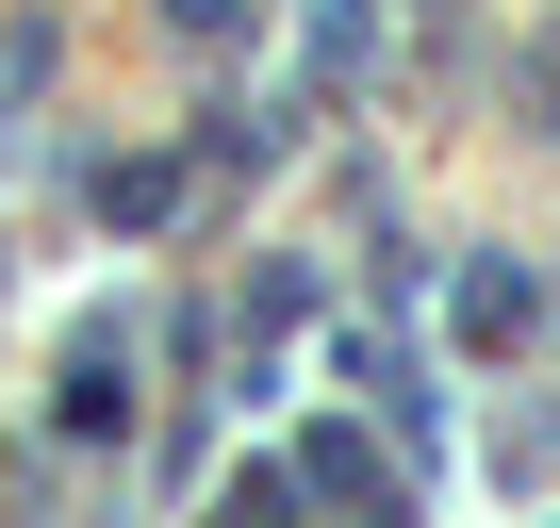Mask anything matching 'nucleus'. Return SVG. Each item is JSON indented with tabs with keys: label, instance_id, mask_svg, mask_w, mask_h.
<instances>
[{
	"label": "nucleus",
	"instance_id": "obj_2",
	"mask_svg": "<svg viewBox=\"0 0 560 528\" xmlns=\"http://www.w3.org/2000/svg\"><path fill=\"white\" fill-rule=\"evenodd\" d=\"M116 364H132V347H116V331H83V364H67V429H116V413H132V380H116Z\"/></svg>",
	"mask_w": 560,
	"mask_h": 528
},
{
	"label": "nucleus",
	"instance_id": "obj_3",
	"mask_svg": "<svg viewBox=\"0 0 560 528\" xmlns=\"http://www.w3.org/2000/svg\"><path fill=\"white\" fill-rule=\"evenodd\" d=\"M298 462H314V495H380V512H396V462H380V446H363V429H314V446H298Z\"/></svg>",
	"mask_w": 560,
	"mask_h": 528
},
{
	"label": "nucleus",
	"instance_id": "obj_4",
	"mask_svg": "<svg viewBox=\"0 0 560 528\" xmlns=\"http://www.w3.org/2000/svg\"><path fill=\"white\" fill-rule=\"evenodd\" d=\"M363 67V0H314V83H347Z\"/></svg>",
	"mask_w": 560,
	"mask_h": 528
},
{
	"label": "nucleus",
	"instance_id": "obj_1",
	"mask_svg": "<svg viewBox=\"0 0 560 528\" xmlns=\"http://www.w3.org/2000/svg\"><path fill=\"white\" fill-rule=\"evenodd\" d=\"M544 331V282H527V264H478V282H462V347H527Z\"/></svg>",
	"mask_w": 560,
	"mask_h": 528
}]
</instances>
